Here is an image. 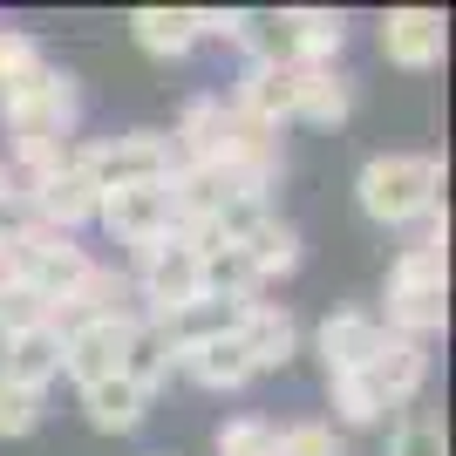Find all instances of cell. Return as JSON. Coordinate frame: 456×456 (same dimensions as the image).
Wrapping results in <instances>:
<instances>
[{"instance_id": "cell-1", "label": "cell", "mask_w": 456, "mask_h": 456, "mask_svg": "<svg viewBox=\"0 0 456 456\" xmlns=\"http://www.w3.org/2000/svg\"><path fill=\"white\" fill-rule=\"evenodd\" d=\"M362 211L368 218H381V225H409V218H422V211H436L443 198V164L436 157H368L362 164Z\"/></svg>"}, {"instance_id": "cell-2", "label": "cell", "mask_w": 456, "mask_h": 456, "mask_svg": "<svg viewBox=\"0 0 456 456\" xmlns=\"http://www.w3.org/2000/svg\"><path fill=\"white\" fill-rule=\"evenodd\" d=\"M0 239H7V252H14L20 286H35L48 306H61V300H69V293L95 273V259L76 246V239H61V232H41V225H20V232H14V225H7Z\"/></svg>"}, {"instance_id": "cell-3", "label": "cell", "mask_w": 456, "mask_h": 456, "mask_svg": "<svg viewBox=\"0 0 456 456\" xmlns=\"http://www.w3.org/2000/svg\"><path fill=\"white\" fill-rule=\"evenodd\" d=\"M76 164L102 198H110V191H130V184H164V177L177 171L171 143L157 130H130V136H110V143H89V151H76Z\"/></svg>"}, {"instance_id": "cell-4", "label": "cell", "mask_w": 456, "mask_h": 456, "mask_svg": "<svg viewBox=\"0 0 456 456\" xmlns=\"http://www.w3.org/2000/svg\"><path fill=\"white\" fill-rule=\"evenodd\" d=\"M136 293L151 300V314L143 321H164V314H177V306L198 300V252L184 246V239H151V246H136Z\"/></svg>"}, {"instance_id": "cell-5", "label": "cell", "mask_w": 456, "mask_h": 456, "mask_svg": "<svg viewBox=\"0 0 456 456\" xmlns=\"http://www.w3.org/2000/svg\"><path fill=\"white\" fill-rule=\"evenodd\" d=\"M136 314H110V321H82L61 334V375H76L82 388L89 381H110L123 368V341H130Z\"/></svg>"}, {"instance_id": "cell-6", "label": "cell", "mask_w": 456, "mask_h": 456, "mask_svg": "<svg viewBox=\"0 0 456 456\" xmlns=\"http://www.w3.org/2000/svg\"><path fill=\"white\" fill-rule=\"evenodd\" d=\"M95 218L123 239V246H151V239H171L177 232V211H171V191L164 184H130V191H110Z\"/></svg>"}, {"instance_id": "cell-7", "label": "cell", "mask_w": 456, "mask_h": 456, "mask_svg": "<svg viewBox=\"0 0 456 456\" xmlns=\"http://www.w3.org/2000/svg\"><path fill=\"white\" fill-rule=\"evenodd\" d=\"M28 198H35L41 232H61V239H69L76 225H89V218H95V205H102V191H95L89 177H82V164H76V157H69L61 171L35 177V191H28Z\"/></svg>"}, {"instance_id": "cell-8", "label": "cell", "mask_w": 456, "mask_h": 456, "mask_svg": "<svg viewBox=\"0 0 456 456\" xmlns=\"http://www.w3.org/2000/svg\"><path fill=\"white\" fill-rule=\"evenodd\" d=\"M443 41H450V28L429 7H395V14L381 20V55L395 61V69H436Z\"/></svg>"}, {"instance_id": "cell-9", "label": "cell", "mask_w": 456, "mask_h": 456, "mask_svg": "<svg viewBox=\"0 0 456 456\" xmlns=\"http://www.w3.org/2000/svg\"><path fill=\"white\" fill-rule=\"evenodd\" d=\"M76 116H82V95H76V82L61 76L55 89L41 95V102H28V110L7 116V130H14V151H35V143H69Z\"/></svg>"}, {"instance_id": "cell-10", "label": "cell", "mask_w": 456, "mask_h": 456, "mask_svg": "<svg viewBox=\"0 0 456 456\" xmlns=\"http://www.w3.org/2000/svg\"><path fill=\"white\" fill-rule=\"evenodd\" d=\"M239 347H246L252 375H259V368H286V362H293V347H300V327H293L286 306L252 300L246 314H239Z\"/></svg>"}, {"instance_id": "cell-11", "label": "cell", "mask_w": 456, "mask_h": 456, "mask_svg": "<svg viewBox=\"0 0 456 456\" xmlns=\"http://www.w3.org/2000/svg\"><path fill=\"white\" fill-rule=\"evenodd\" d=\"M55 375H61V334L55 327H28V334H7V341H0V381L41 395Z\"/></svg>"}, {"instance_id": "cell-12", "label": "cell", "mask_w": 456, "mask_h": 456, "mask_svg": "<svg viewBox=\"0 0 456 456\" xmlns=\"http://www.w3.org/2000/svg\"><path fill=\"white\" fill-rule=\"evenodd\" d=\"M388 327L375 321V314H327L321 321V362L327 375H362L368 362H375V347Z\"/></svg>"}, {"instance_id": "cell-13", "label": "cell", "mask_w": 456, "mask_h": 456, "mask_svg": "<svg viewBox=\"0 0 456 456\" xmlns=\"http://www.w3.org/2000/svg\"><path fill=\"white\" fill-rule=\"evenodd\" d=\"M362 375H368V381L381 388V402H388V409H402V402H416L422 375H429V354H422V341H402V334H381L375 362H368Z\"/></svg>"}, {"instance_id": "cell-14", "label": "cell", "mask_w": 456, "mask_h": 456, "mask_svg": "<svg viewBox=\"0 0 456 456\" xmlns=\"http://www.w3.org/2000/svg\"><path fill=\"white\" fill-rule=\"evenodd\" d=\"M232 41L252 55V69H300L293 14H232Z\"/></svg>"}, {"instance_id": "cell-15", "label": "cell", "mask_w": 456, "mask_h": 456, "mask_svg": "<svg viewBox=\"0 0 456 456\" xmlns=\"http://www.w3.org/2000/svg\"><path fill=\"white\" fill-rule=\"evenodd\" d=\"M171 368H177L171 334H164L157 321H143V314H136L130 341H123V368H116V375L130 381V388H143V395H151V388H164V381H171Z\"/></svg>"}, {"instance_id": "cell-16", "label": "cell", "mask_w": 456, "mask_h": 456, "mask_svg": "<svg viewBox=\"0 0 456 456\" xmlns=\"http://www.w3.org/2000/svg\"><path fill=\"white\" fill-rule=\"evenodd\" d=\"M293 102H300V69H246L232 110L252 116V123H266V130H280L286 116H293Z\"/></svg>"}, {"instance_id": "cell-17", "label": "cell", "mask_w": 456, "mask_h": 456, "mask_svg": "<svg viewBox=\"0 0 456 456\" xmlns=\"http://www.w3.org/2000/svg\"><path fill=\"white\" fill-rule=\"evenodd\" d=\"M239 314H246V306H232V300H205V293H198L191 306L164 314L157 327H164V334H171V347L184 354V347H205V341H218V334H239Z\"/></svg>"}, {"instance_id": "cell-18", "label": "cell", "mask_w": 456, "mask_h": 456, "mask_svg": "<svg viewBox=\"0 0 456 456\" xmlns=\"http://www.w3.org/2000/svg\"><path fill=\"white\" fill-rule=\"evenodd\" d=\"M450 321V286H388V334L422 341Z\"/></svg>"}, {"instance_id": "cell-19", "label": "cell", "mask_w": 456, "mask_h": 456, "mask_svg": "<svg viewBox=\"0 0 456 456\" xmlns=\"http://www.w3.org/2000/svg\"><path fill=\"white\" fill-rule=\"evenodd\" d=\"M143 409H151V395H143V388H130L123 375L89 381V388H82V416H89L102 436H123V429H136V422H143Z\"/></svg>"}, {"instance_id": "cell-20", "label": "cell", "mask_w": 456, "mask_h": 456, "mask_svg": "<svg viewBox=\"0 0 456 456\" xmlns=\"http://www.w3.org/2000/svg\"><path fill=\"white\" fill-rule=\"evenodd\" d=\"M177 368H184L191 381H205V388H246L252 381V362H246V347H239V334H218V341H205V347H184Z\"/></svg>"}, {"instance_id": "cell-21", "label": "cell", "mask_w": 456, "mask_h": 456, "mask_svg": "<svg viewBox=\"0 0 456 456\" xmlns=\"http://www.w3.org/2000/svg\"><path fill=\"white\" fill-rule=\"evenodd\" d=\"M347 110H354V82L334 61L327 69H300V102H293L300 123H347Z\"/></svg>"}, {"instance_id": "cell-22", "label": "cell", "mask_w": 456, "mask_h": 456, "mask_svg": "<svg viewBox=\"0 0 456 456\" xmlns=\"http://www.w3.org/2000/svg\"><path fill=\"white\" fill-rule=\"evenodd\" d=\"M239 252H246V266L259 273V280H273V273L300 266V232L286 225V218H259V225L239 239Z\"/></svg>"}, {"instance_id": "cell-23", "label": "cell", "mask_w": 456, "mask_h": 456, "mask_svg": "<svg viewBox=\"0 0 456 456\" xmlns=\"http://www.w3.org/2000/svg\"><path fill=\"white\" fill-rule=\"evenodd\" d=\"M130 35L143 55H191V7H136L130 14Z\"/></svg>"}, {"instance_id": "cell-24", "label": "cell", "mask_w": 456, "mask_h": 456, "mask_svg": "<svg viewBox=\"0 0 456 456\" xmlns=\"http://www.w3.org/2000/svg\"><path fill=\"white\" fill-rule=\"evenodd\" d=\"M293 41H300V69H327L347 41V20L327 14V7H300L293 14Z\"/></svg>"}, {"instance_id": "cell-25", "label": "cell", "mask_w": 456, "mask_h": 456, "mask_svg": "<svg viewBox=\"0 0 456 456\" xmlns=\"http://www.w3.org/2000/svg\"><path fill=\"white\" fill-rule=\"evenodd\" d=\"M334 381V409H341V422H354V429H368V422L388 416V402H381V388L368 375H327Z\"/></svg>"}, {"instance_id": "cell-26", "label": "cell", "mask_w": 456, "mask_h": 456, "mask_svg": "<svg viewBox=\"0 0 456 456\" xmlns=\"http://www.w3.org/2000/svg\"><path fill=\"white\" fill-rule=\"evenodd\" d=\"M273 456H347V443L334 436V422H293L273 429Z\"/></svg>"}, {"instance_id": "cell-27", "label": "cell", "mask_w": 456, "mask_h": 456, "mask_svg": "<svg viewBox=\"0 0 456 456\" xmlns=\"http://www.w3.org/2000/svg\"><path fill=\"white\" fill-rule=\"evenodd\" d=\"M61 82V69H48V61H28V69H14V76H0V116L28 110V102H41V95Z\"/></svg>"}, {"instance_id": "cell-28", "label": "cell", "mask_w": 456, "mask_h": 456, "mask_svg": "<svg viewBox=\"0 0 456 456\" xmlns=\"http://www.w3.org/2000/svg\"><path fill=\"white\" fill-rule=\"evenodd\" d=\"M48 314H55V306L41 300L35 286H7V293H0V341H7V334H28V327H48Z\"/></svg>"}, {"instance_id": "cell-29", "label": "cell", "mask_w": 456, "mask_h": 456, "mask_svg": "<svg viewBox=\"0 0 456 456\" xmlns=\"http://www.w3.org/2000/svg\"><path fill=\"white\" fill-rule=\"evenodd\" d=\"M388 286H450V259H443V246H409L395 259V273H388Z\"/></svg>"}, {"instance_id": "cell-30", "label": "cell", "mask_w": 456, "mask_h": 456, "mask_svg": "<svg viewBox=\"0 0 456 456\" xmlns=\"http://www.w3.org/2000/svg\"><path fill=\"white\" fill-rule=\"evenodd\" d=\"M41 422V395L35 388H14V381H0V436H28Z\"/></svg>"}, {"instance_id": "cell-31", "label": "cell", "mask_w": 456, "mask_h": 456, "mask_svg": "<svg viewBox=\"0 0 456 456\" xmlns=\"http://www.w3.org/2000/svg\"><path fill=\"white\" fill-rule=\"evenodd\" d=\"M218 456H273V422H259V416L225 422L218 429Z\"/></svg>"}, {"instance_id": "cell-32", "label": "cell", "mask_w": 456, "mask_h": 456, "mask_svg": "<svg viewBox=\"0 0 456 456\" xmlns=\"http://www.w3.org/2000/svg\"><path fill=\"white\" fill-rule=\"evenodd\" d=\"M388 456H450V450H443L436 422H402L395 436H388Z\"/></svg>"}, {"instance_id": "cell-33", "label": "cell", "mask_w": 456, "mask_h": 456, "mask_svg": "<svg viewBox=\"0 0 456 456\" xmlns=\"http://www.w3.org/2000/svg\"><path fill=\"white\" fill-rule=\"evenodd\" d=\"M28 61H41L35 35H20V28H0V76H14V69H28Z\"/></svg>"}, {"instance_id": "cell-34", "label": "cell", "mask_w": 456, "mask_h": 456, "mask_svg": "<svg viewBox=\"0 0 456 456\" xmlns=\"http://www.w3.org/2000/svg\"><path fill=\"white\" fill-rule=\"evenodd\" d=\"M14 280H20V273H14V252H7V239H0V293H7Z\"/></svg>"}, {"instance_id": "cell-35", "label": "cell", "mask_w": 456, "mask_h": 456, "mask_svg": "<svg viewBox=\"0 0 456 456\" xmlns=\"http://www.w3.org/2000/svg\"><path fill=\"white\" fill-rule=\"evenodd\" d=\"M7 198H14V171L0 164V211H7Z\"/></svg>"}]
</instances>
